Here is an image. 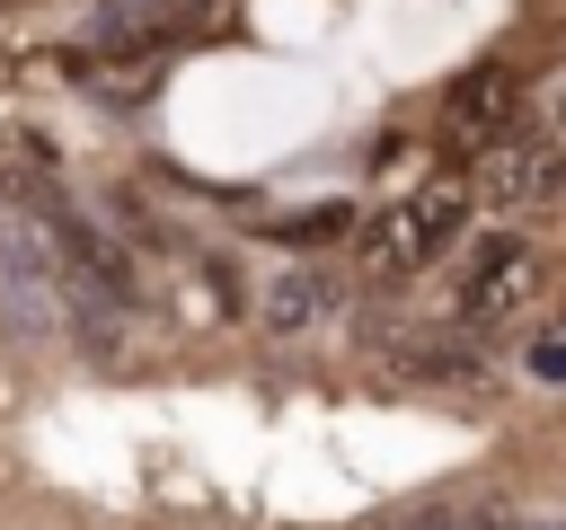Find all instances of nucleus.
I'll list each match as a JSON object with an SVG mask.
<instances>
[{
	"mask_svg": "<svg viewBox=\"0 0 566 530\" xmlns=\"http://www.w3.org/2000/svg\"><path fill=\"white\" fill-rule=\"evenodd\" d=\"M469 177L460 168H442V177H424L407 203H389L371 230H363V274H380V283H398V274H424L451 239H460V221H469Z\"/></svg>",
	"mask_w": 566,
	"mask_h": 530,
	"instance_id": "nucleus-1",
	"label": "nucleus"
},
{
	"mask_svg": "<svg viewBox=\"0 0 566 530\" xmlns=\"http://www.w3.org/2000/svg\"><path fill=\"white\" fill-rule=\"evenodd\" d=\"M513 124H522V80H513L504 62H478L469 80H451V97H442V115H433L442 150H451V159H469V168H478Z\"/></svg>",
	"mask_w": 566,
	"mask_h": 530,
	"instance_id": "nucleus-2",
	"label": "nucleus"
},
{
	"mask_svg": "<svg viewBox=\"0 0 566 530\" xmlns=\"http://www.w3.org/2000/svg\"><path fill=\"white\" fill-rule=\"evenodd\" d=\"M531 292H539V256H531L522 239H486V247H478V265L460 274L451 309H460L469 327H486V318H513Z\"/></svg>",
	"mask_w": 566,
	"mask_h": 530,
	"instance_id": "nucleus-3",
	"label": "nucleus"
},
{
	"mask_svg": "<svg viewBox=\"0 0 566 530\" xmlns=\"http://www.w3.org/2000/svg\"><path fill=\"white\" fill-rule=\"evenodd\" d=\"M548 186H557V150H548V141H522V132H504V141L478 159V177H469V194L495 203V212H513V203H531V194H548Z\"/></svg>",
	"mask_w": 566,
	"mask_h": 530,
	"instance_id": "nucleus-4",
	"label": "nucleus"
},
{
	"mask_svg": "<svg viewBox=\"0 0 566 530\" xmlns=\"http://www.w3.org/2000/svg\"><path fill=\"white\" fill-rule=\"evenodd\" d=\"M318 309H327V283H318V274H274V283H265V318H274V327H310Z\"/></svg>",
	"mask_w": 566,
	"mask_h": 530,
	"instance_id": "nucleus-5",
	"label": "nucleus"
},
{
	"mask_svg": "<svg viewBox=\"0 0 566 530\" xmlns=\"http://www.w3.org/2000/svg\"><path fill=\"white\" fill-rule=\"evenodd\" d=\"M522 371H531V380H548V389H566V327H548V336H531V353H522Z\"/></svg>",
	"mask_w": 566,
	"mask_h": 530,
	"instance_id": "nucleus-6",
	"label": "nucleus"
},
{
	"mask_svg": "<svg viewBox=\"0 0 566 530\" xmlns=\"http://www.w3.org/2000/svg\"><path fill=\"white\" fill-rule=\"evenodd\" d=\"M345 221H354L345 203H318V212H301V221H283L274 239H327V230H345Z\"/></svg>",
	"mask_w": 566,
	"mask_h": 530,
	"instance_id": "nucleus-7",
	"label": "nucleus"
},
{
	"mask_svg": "<svg viewBox=\"0 0 566 530\" xmlns=\"http://www.w3.org/2000/svg\"><path fill=\"white\" fill-rule=\"evenodd\" d=\"M407 371H416V380H478L469 353H407Z\"/></svg>",
	"mask_w": 566,
	"mask_h": 530,
	"instance_id": "nucleus-8",
	"label": "nucleus"
},
{
	"mask_svg": "<svg viewBox=\"0 0 566 530\" xmlns=\"http://www.w3.org/2000/svg\"><path fill=\"white\" fill-rule=\"evenodd\" d=\"M363 530H442V521H407V512H380V521H363Z\"/></svg>",
	"mask_w": 566,
	"mask_h": 530,
	"instance_id": "nucleus-9",
	"label": "nucleus"
},
{
	"mask_svg": "<svg viewBox=\"0 0 566 530\" xmlns=\"http://www.w3.org/2000/svg\"><path fill=\"white\" fill-rule=\"evenodd\" d=\"M548 150H557V177H566V124H557V141H548Z\"/></svg>",
	"mask_w": 566,
	"mask_h": 530,
	"instance_id": "nucleus-10",
	"label": "nucleus"
}]
</instances>
